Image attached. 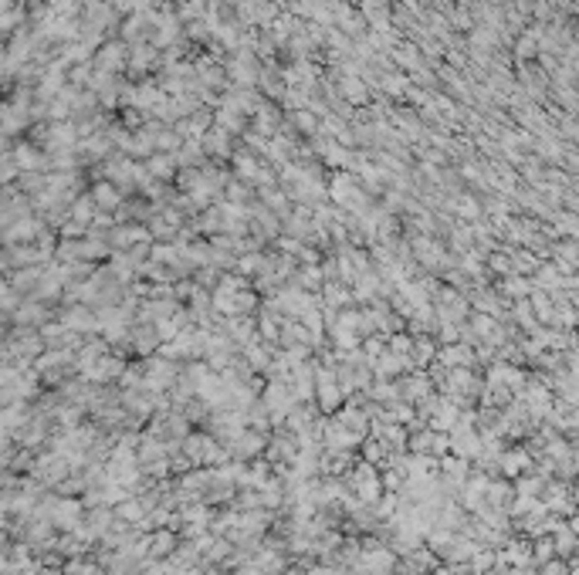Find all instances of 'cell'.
<instances>
[{
    "instance_id": "1",
    "label": "cell",
    "mask_w": 579,
    "mask_h": 575,
    "mask_svg": "<svg viewBox=\"0 0 579 575\" xmlns=\"http://www.w3.org/2000/svg\"><path fill=\"white\" fill-rule=\"evenodd\" d=\"M325 298H328V305H346L349 301V294L339 291V285H325Z\"/></svg>"
},
{
    "instance_id": "2",
    "label": "cell",
    "mask_w": 579,
    "mask_h": 575,
    "mask_svg": "<svg viewBox=\"0 0 579 575\" xmlns=\"http://www.w3.org/2000/svg\"><path fill=\"white\" fill-rule=\"evenodd\" d=\"M389 348H393V355H400V352H406V348H410V339H406V335H393Z\"/></svg>"
},
{
    "instance_id": "3",
    "label": "cell",
    "mask_w": 579,
    "mask_h": 575,
    "mask_svg": "<svg viewBox=\"0 0 579 575\" xmlns=\"http://www.w3.org/2000/svg\"><path fill=\"white\" fill-rule=\"evenodd\" d=\"M366 348H369V352H373V355H376V352H380L383 345H380V339H369V342H366Z\"/></svg>"
}]
</instances>
